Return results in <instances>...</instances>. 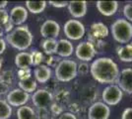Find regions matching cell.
<instances>
[{
  "label": "cell",
  "mask_w": 132,
  "mask_h": 119,
  "mask_svg": "<svg viewBox=\"0 0 132 119\" xmlns=\"http://www.w3.org/2000/svg\"><path fill=\"white\" fill-rule=\"evenodd\" d=\"M34 74L36 78V81L39 83H45L51 78V69L46 65H40L36 68Z\"/></svg>",
  "instance_id": "16"
},
{
  "label": "cell",
  "mask_w": 132,
  "mask_h": 119,
  "mask_svg": "<svg viewBox=\"0 0 132 119\" xmlns=\"http://www.w3.org/2000/svg\"><path fill=\"white\" fill-rule=\"evenodd\" d=\"M31 57H32V66L39 67L42 65V62L44 61V55L42 52L35 50L31 53Z\"/></svg>",
  "instance_id": "27"
},
{
  "label": "cell",
  "mask_w": 132,
  "mask_h": 119,
  "mask_svg": "<svg viewBox=\"0 0 132 119\" xmlns=\"http://www.w3.org/2000/svg\"><path fill=\"white\" fill-rule=\"evenodd\" d=\"M7 42L19 51L27 50L33 42V35L28 26H18L6 37Z\"/></svg>",
  "instance_id": "2"
},
{
  "label": "cell",
  "mask_w": 132,
  "mask_h": 119,
  "mask_svg": "<svg viewBox=\"0 0 132 119\" xmlns=\"http://www.w3.org/2000/svg\"><path fill=\"white\" fill-rule=\"evenodd\" d=\"M52 100L53 96L51 92L47 91L46 89H38L37 91H35L32 96L34 105L39 109H47V107L52 104Z\"/></svg>",
  "instance_id": "7"
},
{
  "label": "cell",
  "mask_w": 132,
  "mask_h": 119,
  "mask_svg": "<svg viewBox=\"0 0 132 119\" xmlns=\"http://www.w3.org/2000/svg\"><path fill=\"white\" fill-rule=\"evenodd\" d=\"M8 5V1H0V9H4Z\"/></svg>",
  "instance_id": "41"
},
{
  "label": "cell",
  "mask_w": 132,
  "mask_h": 119,
  "mask_svg": "<svg viewBox=\"0 0 132 119\" xmlns=\"http://www.w3.org/2000/svg\"><path fill=\"white\" fill-rule=\"evenodd\" d=\"M90 73L93 79L100 83H114L119 75V69L116 62L110 58L103 57L95 60L91 67Z\"/></svg>",
  "instance_id": "1"
},
{
  "label": "cell",
  "mask_w": 132,
  "mask_h": 119,
  "mask_svg": "<svg viewBox=\"0 0 132 119\" xmlns=\"http://www.w3.org/2000/svg\"><path fill=\"white\" fill-rule=\"evenodd\" d=\"M110 115V107L104 102H95L89 107L88 119H109Z\"/></svg>",
  "instance_id": "9"
},
{
  "label": "cell",
  "mask_w": 132,
  "mask_h": 119,
  "mask_svg": "<svg viewBox=\"0 0 132 119\" xmlns=\"http://www.w3.org/2000/svg\"><path fill=\"white\" fill-rule=\"evenodd\" d=\"M117 56L121 62H132V44H127L117 49Z\"/></svg>",
  "instance_id": "19"
},
{
  "label": "cell",
  "mask_w": 132,
  "mask_h": 119,
  "mask_svg": "<svg viewBox=\"0 0 132 119\" xmlns=\"http://www.w3.org/2000/svg\"><path fill=\"white\" fill-rule=\"evenodd\" d=\"M97 9L98 11L104 16H112L116 14L118 8L117 1H98L97 2Z\"/></svg>",
  "instance_id": "15"
},
{
  "label": "cell",
  "mask_w": 132,
  "mask_h": 119,
  "mask_svg": "<svg viewBox=\"0 0 132 119\" xmlns=\"http://www.w3.org/2000/svg\"><path fill=\"white\" fill-rule=\"evenodd\" d=\"M68 97H69V93L66 90H60L57 92L56 94V100L58 103H64L68 100Z\"/></svg>",
  "instance_id": "29"
},
{
  "label": "cell",
  "mask_w": 132,
  "mask_h": 119,
  "mask_svg": "<svg viewBox=\"0 0 132 119\" xmlns=\"http://www.w3.org/2000/svg\"><path fill=\"white\" fill-rule=\"evenodd\" d=\"M77 76V64L72 60H62L55 67V78L59 81L68 82Z\"/></svg>",
  "instance_id": "4"
},
{
  "label": "cell",
  "mask_w": 132,
  "mask_h": 119,
  "mask_svg": "<svg viewBox=\"0 0 132 119\" xmlns=\"http://www.w3.org/2000/svg\"><path fill=\"white\" fill-rule=\"evenodd\" d=\"M68 10L74 18H82L87 13L86 1H71L68 2Z\"/></svg>",
  "instance_id": "14"
},
{
  "label": "cell",
  "mask_w": 132,
  "mask_h": 119,
  "mask_svg": "<svg viewBox=\"0 0 132 119\" xmlns=\"http://www.w3.org/2000/svg\"><path fill=\"white\" fill-rule=\"evenodd\" d=\"M50 4L56 8H63L68 5L67 1H50Z\"/></svg>",
  "instance_id": "35"
},
{
  "label": "cell",
  "mask_w": 132,
  "mask_h": 119,
  "mask_svg": "<svg viewBox=\"0 0 132 119\" xmlns=\"http://www.w3.org/2000/svg\"><path fill=\"white\" fill-rule=\"evenodd\" d=\"M0 81L6 85H11L14 81V74L12 71H4L0 74Z\"/></svg>",
  "instance_id": "26"
},
{
  "label": "cell",
  "mask_w": 132,
  "mask_h": 119,
  "mask_svg": "<svg viewBox=\"0 0 132 119\" xmlns=\"http://www.w3.org/2000/svg\"><path fill=\"white\" fill-rule=\"evenodd\" d=\"M30 99V94L20 88H14L7 94V103L10 106L21 107L24 106Z\"/></svg>",
  "instance_id": "8"
},
{
  "label": "cell",
  "mask_w": 132,
  "mask_h": 119,
  "mask_svg": "<svg viewBox=\"0 0 132 119\" xmlns=\"http://www.w3.org/2000/svg\"><path fill=\"white\" fill-rule=\"evenodd\" d=\"M123 92L116 85H110L103 90L102 98L104 103L109 105H116L121 101Z\"/></svg>",
  "instance_id": "6"
},
{
  "label": "cell",
  "mask_w": 132,
  "mask_h": 119,
  "mask_svg": "<svg viewBox=\"0 0 132 119\" xmlns=\"http://www.w3.org/2000/svg\"><path fill=\"white\" fill-rule=\"evenodd\" d=\"M60 33V26L54 20H46L40 27V35L45 39H55Z\"/></svg>",
  "instance_id": "12"
},
{
  "label": "cell",
  "mask_w": 132,
  "mask_h": 119,
  "mask_svg": "<svg viewBox=\"0 0 132 119\" xmlns=\"http://www.w3.org/2000/svg\"><path fill=\"white\" fill-rule=\"evenodd\" d=\"M1 68H2V61L0 60V71H1Z\"/></svg>",
  "instance_id": "43"
},
{
  "label": "cell",
  "mask_w": 132,
  "mask_h": 119,
  "mask_svg": "<svg viewBox=\"0 0 132 119\" xmlns=\"http://www.w3.org/2000/svg\"><path fill=\"white\" fill-rule=\"evenodd\" d=\"M16 113L18 119H37L36 111L32 107L27 105L19 107Z\"/></svg>",
  "instance_id": "21"
},
{
  "label": "cell",
  "mask_w": 132,
  "mask_h": 119,
  "mask_svg": "<svg viewBox=\"0 0 132 119\" xmlns=\"http://www.w3.org/2000/svg\"><path fill=\"white\" fill-rule=\"evenodd\" d=\"M15 65L19 69L23 68H29L32 66V57L31 54L27 52H21L17 54L15 57Z\"/></svg>",
  "instance_id": "18"
},
{
  "label": "cell",
  "mask_w": 132,
  "mask_h": 119,
  "mask_svg": "<svg viewBox=\"0 0 132 119\" xmlns=\"http://www.w3.org/2000/svg\"><path fill=\"white\" fill-rule=\"evenodd\" d=\"M6 50V43L5 41L2 39V38H0V55L3 53V52Z\"/></svg>",
  "instance_id": "40"
},
{
  "label": "cell",
  "mask_w": 132,
  "mask_h": 119,
  "mask_svg": "<svg viewBox=\"0 0 132 119\" xmlns=\"http://www.w3.org/2000/svg\"><path fill=\"white\" fill-rule=\"evenodd\" d=\"M91 32L96 38H105L109 35V29L104 23H94L91 26Z\"/></svg>",
  "instance_id": "20"
},
{
  "label": "cell",
  "mask_w": 132,
  "mask_h": 119,
  "mask_svg": "<svg viewBox=\"0 0 132 119\" xmlns=\"http://www.w3.org/2000/svg\"><path fill=\"white\" fill-rule=\"evenodd\" d=\"M58 119H77V117L71 112H63L59 115Z\"/></svg>",
  "instance_id": "36"
},
{
  "label": "cell",
  "mask_w": 132,
  "mask_h": 119,
  "mask_svg": "<svg viewBox=\"0 0 132 119\" xmlns=\"http://www.w3.org/2000/svg\"><path fill=\"white\" fill-rule=\"evenodd\" d=\"M40 47L43 48V50L46 55L52 56L56 53L57 41L56 39H45L40 43Z\"/></svg>",
  "instance_id": "23"
},
{
  "label": "cell",
  "mask_w": 132,
  "mask_h": 119,
  "mask_svg": "<svg viewBox=\"0 0 132 119\" xmlns=\"http://www.w3.org/2000/svg\"><path fill=\"white\" fill-rule=\"evenodd\" d=\"M12 115V107L6 100L0 99V119H8Z\"/></svg>",
  "instance_id": "25"
},
{
  "label": "cell",
  "mask_w": 132,
  "mask_h": 119,
  "mask_svg": "<svg viewBox=\"0 0 132 119\" xmlns=\"http://www.w3.org/2000/svg\"><path fill=\"white\" fill-rule=\"evenodd\" d=\"M37 81L33 79V78H30L25 80H20L19 81V88L22 89L23 91L30 93V92H34L37 89Z\"/></svg>",
  "instance_id": "24"
},
{
  "label": "cell",
  "mask_w": 132,
  "mask_h": 119,
  "mask_svg": "<svg viewBox=\"0 0 132 119\" xmlns=\"http://www.w3.org/2000/svg\"><path fill=\"white\" fill-rule=\"evenodd\" d=\"M74 51V47L70 41L66 39H60L57 42L56 53L59 57H70Z\"/></svg>",
  "instance_id": "17"
},
{
  "label": "cell",
  "mask_w": 132,
  "mask_h": 119,
  "mask_svg": "<svg viewBox=\"0 0 132 119\" xmlns=\"http://www.w3.org/2000/svg\"><path fill=\"white\" fill-rule=\"evenodd\" d=\"M110 32L116 42L126 44L132 39V24L126 19H117L111 24Z\"/></svg>",
  "instance_id": "3"
},
{
  "label": "cell",
  "mask_w": 132,
  "mask_h": 119,
  "mask_svg": "<svg viewBox=\"0 0 132 119\" xmlns=\"http://www.w3.org/2000/svg\"><path fill=\"white\" fill-rule=\"evenodd\" d=\"M121 119H132V107L126 108L121 116Z\"/></svg>",
  "instance_id": "37"
},
{
  "label": "cell",
  "mask_w": 132,
  "mask_h": 119,
  "mask_svg": "<svg viewBox=\"0 0 132 119\" xmlns=\"http://www.w3.org/2000/svg\"><path fill=\"white\" fill-rule=\"evenodd\" d=\"M13 27H14V25H13L11 21L9 20V21L6 23V24L4 25V26H3V27H2V28H3V30H4L5 32L9 33L10 31H12V30H13Z\"/></svg>",
  "instance_id": "39"
},
{
  "label": "cell",
  "mask_w": 132,
  "mask_h": 119,
  "mask_svg": "<svg viewBox=\"0 0 132 119\" xmlns=\"http://www.w3.org/2000/svg\"><path fill=\"white\" fill-rule=\"evenodd\" d=\"M9 21V13L5 9H0V27H3Z\"/></svg>",
  "instance_id": "30"
},
{
  "label": "cell",
  "mask_w": 132,
  "mask_h": 119,
  "mask_svg": "<svg viewBox=\"0 0 132 119\" xmlns=\"http://www.w3.org/2000/svg\"><path fill=\"white\" fill-rule=\"evenodd\" d=\"M27 10L33 14H39L42 13L46 7L45 1H27L26 2Z\"/></svg>",
  "instance_id": "22"
},
{
  "label": "cell",
  "mask_w": 132,
  "mask_h": 119,
  "mask_svg": "<svg viewBox=\"0 0 132 119\" xmlns=\"http://www.w3.org/2000/svg\"><path fill=\"white\" fill-rule=\"evenodd\" d=\"M89 65L87 62H81L79 66H77V74L85 75L89 73Z\"/></svg>",
  "instance_id": "32"
},
{
  "label": "cell",
  "mask_w": 132,
  "mask_h": 119,
  "mask_svg": "<svg viewBox=\"0 0 132 119\" xmlns=\"http://www.w3.org/2000/svg\"><path fill=\"white\" fill-rule=\"evenodd\" d=\"M46 66L48 67H56V65H58V62H60L59 61V59L58 58H54L53 56H48V57L46 58Z\"/></svg>",
  "instance_id": "33"
},
{
  "label": "cell",
  "mask_w": 132,
  "mask_h": 119,
  "mask_svg": "<svg viewBox=\"0 0 132 119\" xmlns=\"http://www.w3.org/2000/svg\"><path fill=\"white\" fill-rule=\"evenodd\" d=\"M28 18V10L24 6H15L10 12L9 20L13 25L20 26L27 20Z\"/></svg>",
  "instance_id": "13"
},
{
  "label": "cell",
  "mask_w": 132,
  "mask_h": 119,
  "mask_svg": "<svg viewBox=\"0 0 132 119\" xmlns=\"http://www.w3.org/2000/svg\"><path fill=\"white\" fill-rule=\"evenodd\" d=\"M8 90H9V86L6 85L5 83H3L2 81H0V95L5 94Z\"/></svg>",
  "instance_id": "38"
},
{
  "label": "cell",
  "mask_w": 132,
  "mask_h": 119,
  "mask_svg": "<svg viewBox=\"0 0 132 119\" xmlns=\"http://www.w3.org/2000/svg\"><path fill=\"white\" fill-rule=\"evenodd\" d=\"M123 14H124V16L128 22H132V4H126L124 6Z\"/></svg>",
  "instance_id": "31"
},
{
  "label": "cell",
  "mask_w": 132,
  "mask_h": 119,
  "mask_svg": "<svg viewBox=\"0 0 132 119\" xmlns=\"http://www.w3.org/2000/svg\"><path fill=\"white\" fill-rule=\"evenodd\" d=\"M3 34H4V30H3L2 27H0V38H2Z\"/></svg>",
  "instance_id": "42"
},
{
  "label": "cell",
  "mask_w": 132,
  "mask_h": 119,
  "mask_svg": "<svg viewBox=\"0 0 132 119\" xmlns=\"http://www.w3.org/2000/svg\"><path fill=\"white\" fill-rule=\"evenodd\" d=\"M116 82L122 92L124 91L127 94H132V68H128L122 69L119 73Z\"/></svg>",
  "instance_id": "11"
},
{
  "label": "cell",
  "mask_w": 132,
  "mask_h": 119,
  "mask_svg": "<svg viewBox=\"0 0 132 119\" xmlns=\"http://www.w3.org/2000/svg\"><path fill=\"white\" fill-rule=\"evenodd\" d=\"M63 31L68 39L74 40V41L82 39L86 32L84 24L80 22L79 20H75V19L68 20L64 24Z\"/></svg>",
  "instance_id": "5"
},
{
  "label": "cell",
  "mask_w": 132,
  "mask_h": 119,
  "mask_svg": "<svg viewBox=\"0 0 132 119\" xmlns=\"http://www.w3.org/2000/svg\"><path fill=\"white\" fill-rule=\"evenodd\" d=\"M76 57L83 62H90L96 56V49L93 43L91 42H82L76 48Z\"/></svg>",
  "instance_id": "10"
},
{
  "label": "cell",
  "mask_w": 132,
  "mask_h": 119,
  "mask_svg": "<svg viewBox=\"0 0 132 119\" xmlns=\"http://www.w3.org/2000/svg\"><path fill=\"white\" fill-rule=\"evenodd\" d=\"M50 111L54 115H60L61 113H63L62 112V107H60V105L57 104V103H52L50 105Z\"/></svg>",
  "instance_id": "34"
},
{
  "label": "cell",
  "mask_w": 132,
  "mask_h": 119,
  "mask_svg": "<svg viewBox=\"0 0 132 119\" xmlns=\"http://www.w3.org/2000/svg\"><path fill=\"white\" fill-rule=\"evenodd\" d=\"M17 75H18L20 80H25V79H30V78H32V69H31V68L19 69Z\"/></svg>",
  "instance_id": "28"
}]
</instances>
